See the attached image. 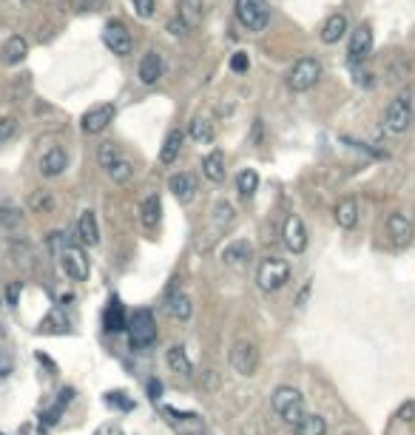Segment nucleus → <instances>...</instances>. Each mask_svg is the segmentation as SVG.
<instances>
[{"mask_svg": "<svg viewBox=\"0 0 415 435\" xmlns=\"http://www.w3.org/2000/svg\"><path fill=\"white\" fill-rule=\"evenodd\" d=\"M271 407L290 426L305 415V401H302V392L296 387H276L273 395H271Z\"/></svg>", "mask_w": 415, "mask_h": 435, "instance_id": "f257e3e1", "label": "nucleus"}, {"mask_svg": "<svg viewBox=\"0 0 415 435\" xmlns=\"http://www.w3.org/2000/svg\"><path fill=\"white\" fill-rule=\"evenodd\" d=\"M319 80H322V66L316 57H299L288 72V89L296 94L310 91Z\"/></svg>", "mask_w": 415, "mask_h": 435, "instance_id": "f03ea898", "label": "nucleus"}, {"mask_svg": "<svg viewBox=\"0 0 415 435\" xmlns=\"http://www.w3.org/2000/svg\"><path fill=\"white\" fill-rule=\"evenodd\" d=\"M288 279H290V265H288L285 259L268 256V259L259 262V271H256V285H259V290L273 293V290L285 288Z\"/></svg>", "mask_w": 415, "mask_h": 435, "instance_id": "7ed1b4c3", "label": "nucleus"}, {"mask_svg": "<svg viewBox=\"0 0 415 435\" xmlns=\"http://www.w3.org/2000/svg\"><path fill=\"white\" fill-rule=\"evenodd\" d=\"M237 21L248 29V32H262L271 23V6L268 0H237Z\"/></svg>", "mask_w": 415, "mask_h": 435, "instance_id": "20e7f679", "label": "nucleus"}, {"mask_svg": "<svg viewBox=\"0 0 415 435\" xmlns=\"http://www.w3.org/2000/svg\"><path fill=\"white\" fill-rule=\"evenodd\" d=\"M125 330H128V339H131V347H148V344H154V339H157V322H154V313L151 310H134L131 313V319H128V324H125Z\"/></svg>", "mask_w": 415, "mask_h": 435, "instance_id": "39448f33", "label": "nucleus"}, {"mask_svg": "<svg viewBox=\"0 0 415 435\" xmlns=\"http://www.w3.org/2000/svg\"><path fill=\"white\" fill-rule=\"evenodd\" d=\"M60 268H63V273L72 282H86L89 279V271H91L89 256H86V251L80 245H66L60 251Z\"/></svg>", "mask_w": 415, "mask_h": 435, "instance_id": "423d86ee", "label": "nucleus"}, {"mask_svg": "<svg viewBox=\"0 0 415 435\" xmlns=\"http://www.w3.org/2000/svg\"><path fill=\"white\" fill-rule=\"evenodd\" d=\"M412 123V106H409V97H395L387 111H384V131L387 134H404Z\"/></svg>", "mask_w": 415, "mask_h": 435, "instance_id": "0eeeda50", "label": "nucleus"}, {"mask_svg": "<svg viewBox=\"0 0 415 435\" xmlns=\"http://www.w3.org/2000/svg\"><path fill=\"white\" fill-rule=\"evenodd\" d=\"M228 361L239 375H254L259 367V350L251 341H237L228 353Z\"/></svg>", "mask_w": 415, "mask_h": 435, "instance_id": "6e6552de", "label": "nucleus"}, {"mask_svg": "<svg viewBox=\"0 0 415 435\" xmlns=\"http://www.w3.org/2000/svg\"><path fill=\"white\" fill-rule=\"evenodd\" d=\"M103 43H106L114 55H120V57L131 55V49H134V38H131V32H128L120 21L106 23V29H103Z\"/></svg>", "mask_w": 415, "mask_h": 435, "instance_id": "1a4fd4ad", "label": "nucleus"}, {"mask_svg": "<svg viewBox=\"0 0 415 435\" xmlns=\"http://www.w3.org/2000/svg\"><path fill=\"white\" fill-rule=\"evenodd\" d=\"M373 52V32L367 23H361L358 29L350 32V49H347V63L350 66H361L367 60V55Z\"/></svg>", "mask_w": 415, "mask_h": 435, "instance_id": "9d476101", "label": "nucleus"}, {"mask_svg": "<svg viewBox=\"0 0 415 435\" xmlns=\"http://www.w3.org/2000/svg\"><path fill=\"white\" fill-rule=\"evenodd\" d=\"M114 114H117V111H114L111 103H103V106L89 108V111L80 117V128H83V134H100V131H106V128L111 125Z\"/></svg>", "mask_w": 415, "mask_h": 435, "instance_id": "9b49d317", "label": "nucleus"}, {"mask_svg": "<svg viewBox=\"0 0 415 435\" xmlns=\"http://www.w3.org/2000/svg\"><path fill=\"white\" fill-rule=\"evenodd\" d=\"M282 242H285L288 251H293V254H302V251L307 248V228H305V222H302L299 213H290L288 220H285Z\"/></svg>", "mask_w": 415, "mask_h": 435, "instance_id": "f8f14e48", "label": "nucleus"}, {"mask_svg": "<svg viewBox=\"0 0 415 435\" xmlns=\"http://www.w3.org/2000/svg\"><path fill=\"white\" fill-rule=\"evenodd\" d=\"M69 168V154H66V148H60V145H52V148H46L43 151V157H40V174L43 176H60L63 171Z\"/></svg>", "mask_w": 415, "mask_h": 435, "instance_id": "ddd939ff", "label": "nucleus"}, {"mask_svg": "<svg viewBox=\"0 0 415 435\" xmlns=\"http://www.w3.org/2000/svg\"><path fill=\"white\" fill-rule=\"evenodd\" d=\"M387 234H390L395 248H407L409 239H412V222L407 220L404 213H390L387 216Z\"/></svg>", "mask_w": 415, "mask_h": 435, "instance_id": "4468645a", "label": "nucleus"}, {"mask_svg": "<svg viewBox=\"0 0 415 435\" xmlns=\"http://www.w3.org/2000/svg\"><path fill=\"white\" fill-rule=\"evenodd\" d=\"M162 72H165V66H162L159 52H145V57L140 60V69H137L140 83L142 86H157L159 77H162Z\"/></svg>", "mask_w": 415, "mask_h": 435, "instance_id": "2eb2a0df", "label": "nucleus"}, {"mask_svg": "<svg viewBox=\"0 0 415 435\" xmlns=\"http://www.w3.org/2000/svg\"><path fill=\"white\" fill-rule=\"evenodd\" d=\"M77 239H80V245H89V248L100 245V225H97L94 210H83L80 213V220H77Z\"/></svg>", "mask_w": 415, "mask_h": 435, "instance_id": "dca6fc26", "label": "nucleus"}, {"mask_svg": "<svg viewBox=\"0 0 415 435\" xmlns=\"http://www.w3.org/2000/svg\"><path fill=\"white\" fill-rule=\"evenodd\" d=\"M176 18L188 29H196L205 21V4L202 0H176Z\"/></svg>", "mask_w": 415, "mask_h": 435, "instance_id": "f3484780", "label": "nucleus"}, {"mask_svg": "<svg viewBox=\"0 0 415 435\" xmlns=\"http://www.w3.org/2000/svg\"><path fill=\"white\" fill-rule=\"evenodd\" d=\"M168 313H171L176 322H188L191 313H193L191 296H188L185 290H179V288H171V290H168Z\"/></svg>", "mask_w": 415, "mask_h": 435, "instance_id": "a211bd4d", "label": "nucleus"}, {"mask_svg": "<svg viewBox=\"0 0 415 435\" xmlns=\"http://www.w3.org/2000/svg\"><path fill=\"white\" fill-rule=\"evenodd\" d=\"M165 361H168L171 373H176V375H182V378H191V375H193V364H191V358H188V353H185V347H182V344L168 347Z\"/></svg>", "mask_w": 415, "mask_h": 435, "instance_id": "6ab92c4d", "label": "nucleus"}, {"mask_svg": "<svg viewBox=\"0 0 415 435\" xmlns=\"http://www.w3.org/2000/svg\"><path fill=\"white\" fill-rule=\"evenodd\" d=\"M182 142H185V134H182L179 128H171V131L165 134V140H162V148H159V165H171V162L179 157Z\"/></svg>", "mask_w": 415, "mask_h": 435, "instance_id": "aec40b11", "label": "nucleus"}, {"mask_svg": "<svg viewBox=\"0 0 415 435\" xmlns=\"http://www.w3.org/2000/svg\"><path fill=\"white\" fill-rule=\"evenodd\" d=\"M168 191L179 199V202H188V199H193V193H196V179H193V174H174L171 179H168Z\"/></svg>", "mask_w": 415, "mask_h": 435, "instance_id": "412c9836", "label": "nucleus"}, {"mask_svg": "<svg viewBox=\"0 0 415 435\" xmlns=\"http://www.w3.org/2000/svg\"><path fill=\"white\" fill-rule=\"evenodd\" d=\"M202 174H205V179H211L217 185L225 179V154L220 148H214L211 154L202 159Z\"/></svg>", "mask_w": 415, "mask_h": 435, "instance_id": "4be33fe9", "label": "nucleus"}, {"mask_svg": "<svg viewBox=\"0 0 415 435\" xmlns=\"http://www.w3.org/2000/svg\"><path fill=\"white\" fill-rule=\"evenodd\" d=\"M4 63L6 66H21L23 60H26V55H29V40L26 38H21V35H15V38H9L6 40V46H4Z\"/></svg>", "mask_w": 415, "mask_h": 435, "instance_id": "5701e85b", "label": "nucleus"}, {"mask_svg": "<svg viewBox=\"0 0 415 435\" xmlns=\"http://www.w3.org/2000/svg\"><path fill=\"white\" fill-rule=\"evenodd\" d=\"M222 259L225 265H248L254 259V245L248 239H237L222 251Z\"/></svg>", "mask_w": 415, "mask_h": 435, "instance_id": "b1692460", "label": "nucleus"}, {"mask_svg": "<svg viewBox=\"0 0 415 435\" xmlns=\"http://www.w3.org/2000/svg\"><path fill=\"white\" fill-rule=\"evenodd\" d=\"M336 222L344 228V231H353L358 225V205L353 196H344L339 205H336Z\"/></svg>", "mask_w": 415, "mask_h": 435, "instance_id": "393cba45", "label": "nucleus"}, {"mask_svg": "<svg viewBox=\"0 0 415 435\" xmlns=\"http://www.w3.org/2000/svg\"><path fill=\"white\" fill-rule=\"evenodd\" d=\"M103 171H106L108 179L117 182V185H125V182H131V176H134V165H131V159H128L125 154H120L117 159H111Z\"/></svg>", "mask_w": 415, "mask_h": 435, "instance_id": "a878e982", "label": "nucleus"}, {"mask_svg": "<svg viewBox=\"0 0 415 435\" xmlns=\"http://www.w3.org/2000/svg\"><path fill=\"white\" fill-rule=\"evenodd\" d=\"M344 35H347V18H344V15H330V18L324 21V26H322V40H324L327 46H333V43H339Z\"/></svg>", "mask_w": 415, "mask_h": 435, "instance_id": "bb28decb", "label": "nucleus"}, {"mask_svg": "<svg viewBox=\"0 0 415 435\" xmlns=\"http://www.w3.org/2000/svg\"><path fill=\"white\" fill-rule=\"evenodd\" d=\"M103 324H106V330L108 333H120V330H125V310H123V305H120V299H111L108 302V307H106V313H103Z\"/></svg>", "mask_w": 415, "mask_h": 435, "instance_id": "cd10ccee", "label": "nucleus"}, {"mask_svg": "<svg viewBox=\"0 0 415 435\" xmlns=\"http://www.w3.org/2000/svg\"><path fill=\"white\" fill-rule=\"evenodd\" d=\"M327 432V421L322 415H302L293 424V435H324Z\"/></svg>", "mask_w": 415, "mask_h": 435, "instance_id": "c85d7f7f", "label": "nucleus"}, {"mask_svg": "<svg viewBox=\"0 0 415 435\" xmlns=\"http://www.w3.org/2000/svg\"><path fill=\"white\" fill-rule=\"evenodd\" d=\"M159 216H162V205H159V196H148L145 202H142V208H140V222L151 231V228H157L159 225Z\"/></svg>", "mask_w": 415, "mask_h": 435, "instance_id": "c756f323", "label": "nucleus"}, {"mask_svg": "<svg viewBox=\"0 0 415 435\" xmlns=\"http://www.w3.org/2000/svg\"><path fill=\"white\" fill-rule=\"evenodd\" d=\"M237 191L248 199V196H254L256 191H259V174L254 171V168H245V171H239V176H237Z\"/></svg>", "mask_w": 415, "mask_h": 435, "instance_id": "7c9ffc66", "label": "nucleus"}, {"mask_svg": "<svg viewBox=\"0 0 415 435\" xmlns=\"http://www.w3.org/2000/svg\"><path fill=\"white\" fill-rule=\"evenodd\" d=\"M29 208H32V213H52V210H55V196H52V191H32Z\"/></svg>", "mask_w": 415, "mask_h": 435, "instance_id": "2f4dec72", "label": "nucleus"}, {"mask_svg": "<svg viewBox=\"0 0 415 435\" xmlns=\"http://www.w3.org/2000/svg\"><path fill=\"white\" fill-rule=\"evenodd\" d=\"M231 222H234V208H231V202H217L214 205V228L222 231Z\"/></svg>", "mask_w": 415, "mask_h": 435, "instance_id": "473e14b6", "label": "nucleus"}, {"mask_svg": "<svg viewBox=\"0 0 415 435\" xmlns=\"http://www.w3.org/2000/svg\"><path fill=\"white\" fill-rule=\"evenodd\" d=\"M188 134L196 140V142H208L214 137V131H211V125H208L205 120H191V125H188Z\"/></svg>", "mask_w": 415, "mask_h": 435, "instance_id": "72a5a7b5", "label": "nucleus"}, {"mask_svg": "<svg viewBox=\"0 0 415 435\" xmlns=\"http://www.w3.org/2000/svg\"><path fill=\"white\" fill-rule=\"evenodd\" d=\"M131 4H134L137 18H142V21L154 18V12H157V0H131Z\"/></svg>", "mask_w": 415, "mask_h": 435, "instance_id": "f704fd0d", "label": "nucleus"}, {"mask_svg": "<svg viewBox=\"0 0 415 435\" xmlns=\"http://www.w3.org/2000/svg\"><path fill=\"white\" fill-rule=\"evenodd\" d=\"M15 134V120L12 117H0V142H6Z\"/></svg>", "mask_w": 415, "mask_h": 435, "instance_id": "c9c22d12", "label": "nucleus"}, {"mask_svg": "<svg viewBox=\"0 0 415 435\" xmlns=\"http://www.w3.org/2000/svg\"><path fill=\"white\" fill-rule=\"evenodd\" d=\"M165 29H168V32H171L174 38H185V35L191 32V29H188V26H185V23H182L179 18H174V21H168V26H165Z\"/></svg>", "mask_w": 415, "mask_h": 435, "instance_id": "e433bc0d", "label": "nucleus"}, {"mask_svg": "<svg viewBox=\"0 0 415 435\" xmlns=\"http://www.w3.org/2000/svg\"><path fill=\"white\" fill-rule=\"evenodd\" d=\"M106 401H108V404H114V407H123V409H131V407H134V404L125 398V392H108V395H106Z\"/></svg>", "mask_w": 415, "mask_h": 435, "instance_id": "4c0bfd02", "label": "nucleus"}, {"mask_svg": "<svg viewBox=\"0 0 415 435\" xmlns=\"http://www.w3.org/2000/svg\"><path fill=\"white\" fill-rule=\"evenodd\" d=\"M231 69H234V72H239V74H242V72H248V55H245V52H237V55L231 57Z\"/></svg>", "mask_w": 415, "mask_h": 435, "instance_id": "58836bf2", "label": "nucleus"}, {"mask_svg": "<svg viewBox=\"0 0 415 435\" xmlns=\"http://www.w3.org/2000/svg\"><path fill=\"white\" fill-rule=\"evenodd\" d=\"M217 384H220V378L214 375V370H205V375H202V387H205V390H214Z\"/></svg>", "mask_w": 415, "mask_h": 435, "instance_id": "ea45409f", "label": "nucleus"}, {"mask_svg": "<svg viewBox=\"0 0 415 435\" xmlns=\"http://www.w3.org/2000/svg\"><path fill=\"white\" fill-rule=\"evenodd\" d=\"M12 373V361L4 356V353H0V378H6Z\"/></svg>", "mask_w": 415, "mask_h": 435, "instance_id": "a19ab883", "label": "nucleus"}, {"mask_svg": "<svg viewBox=\"0 0 415 435\" xmlns=\"http://www.w3.org/2000/svg\"><path fill=\"white\" fill-rule=\"evenodd\" d=\"M148 392H151V401H159V395H162V384H159V381H148Z\"/></svg>", "mask_w": 415, "mask_h": 435, "instance_id": "79ce46f5", "label": "nucleus"}, {"mask_svg": "<svg viewBox=\"0 0 415 435\" xmlns=\"http://www.w3.org/2000/svg\"><path fill=\"white\" fill-rule=\"evenodd\" d=\"M262 140V120H254V131H251V142L256 145Z\"/></svg>", "mask_w": 415, "mask_h": 435, "instance_id": "37998d69", "label": "nucleus"}, {"mask_svg": "<svg viewBox=\"0 0 415 435\" xmlns=\"http://www.w3.org/2000/svg\"><path fill=\"white\" fill-rule=\"evenodd\" d=\"M307 296H310V285L299 290V296H296V305H299V307H305V302H307Z\"/></svg>", "mask_w": 415, "mask_h": 435, "instance_id": "c03bdc74", "label": "nucleus"}]
</instances>
